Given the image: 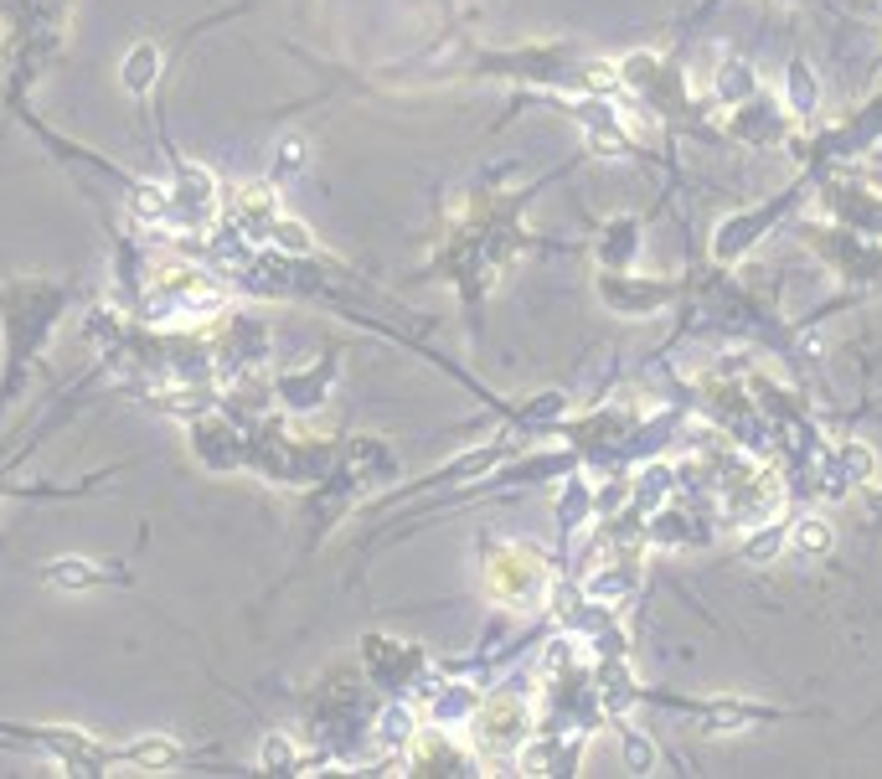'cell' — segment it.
Segmentation results:
<instances>
[{
  "label": "cell",
  "mask_w": 882,
  "mask_h": 779,
  "mask_svg": "<svg viewBox=\"0 0 882 779\" xmlns=\"http://www.w3.org/2000/svg\"><path fill=\"white\" fill-rule=\"evenodd\" d=\"M542 588H548V568H542L537 552H527V547H495V552H490L486 594L495 599V605L527 609V605L542 599Z\"/></svg>",
  "instance_id": "1"
},
{
  "label": "cell",
  "mask_w": 882,
  "mask_h": 779,
  "mask_svg": "<svg viewBox=\"0 0 882 779\" xmlns=\"http://www.w3.org/2000/svg\"><path fill=\"white\" fill-rule=\"evenodd\" d=\"M470 722H475V748H480V754H490V759L522 754L527 728H531L527 702L516 697V692H495V697H486L470 713Z\"/></svg>",
  "instance_id": "2"
},
{
  "label": "cell",
  "mask_w": 882,
  "mask_h": 779,
  "mask_svg": "<svg viewBox=\"0 0 882 779\" xmlns=\"http://www.w3.org/2000/svg\"><path fill=\"white\" fill-rule=\"evenodd\" d=\"M233 222L243 238L269 243V233H274V222H279V192L274 186H243L233 196Z\"/></svg>",
  "instance_id": "3"
},
{
  "label": "cell",
  "mask_w": 882,
  "mask_h": 779,
  "mask_svg": "<svg viewBox=\"0 0 882 779\" xmlns=\"http://www.w3.org/2000/svg\"><path fill=\"white\" fill-rule=\"evenodd\" d=\"M413 775H470V754H460L450 739H413Z\"/></svg>",
  "instance_id": "4"
},
{
  "label": "cell",
  "mask_w": 882,
  "mask_h": 779,
  "mask_svg": "<svg viewBox=\"0 0 882 779\" xmlns=\"http://www.w3.org/2000/svg\"><path fill=\"white\" fill-rule=\"evenodd\" d=\"M109 579H124V568L94 563V558H58V563H47V584L58 588H94V584H109Z\"/></svg>",
  "instance_id": "5"
},
{
  "label": "cell",
  "mask_w": 882,
  "mask_h": 779,
  "mask_svg": "<svg viewBox=\"0 0 882 779\" xmlns=\"http://www.w3.org/2000/svg\"><path fill=\"white\" fill-rule=\"evenodd\" d=\"M635 584H640V568L625 558L620 568H604V573H593V579L584 584V594H588V599H599V605H620V599H625Z\"/></svg>",
  "instance_id": "6"
},
{
  "label": "cell",
  "mask_w": 882,
  "mask_h": 779,
  "mask_svg": "<svg viewBox=\"0 0 882 779\" xmlns=\"http://www.w3.org/2000/svg\"><path fill=\"white\" fill-rule=\"evenodd\" d=\"M156 78H160V47L156 41H139L135 52L124 58V88L130 94H150Z\"/></svg>",
  "instance_id": "7"
},
{
  "label": "cell",
  "mask_w": 882,
  "mask_h": 779,
  "mask_svg": "<svg viewBox=\"0 0 882 779\" xmlns=\"http://www.w3.org/2000/svg\"><path fill=\"white\" fill-rule=\"evenodd\" d=\"M119 759L139 764V769H171V764H181V743L176 739H139V743H130V748H119Z\"/></svg>",
  "instance_id": "8"
},
{
  "label": "cell",
  "mask_w": 882,
  "mask_h": 779,
  "mask_svg": "<svg viewBox=\"0 0 882 779\" xmlns=\"http://www.w3.org/2000/svg\"><path fill=\"white\" fill-rule=\"evenodd\" d=\"M795 552L800 558H825L831 547H836V537H831V522H821V516H805V522H795Z\"/></svg>",
  "instance_id": "9"
},
{
  "label": "cell",
  "mask_w": 882,
  "mask_h": 779,
  "mask_svg": "<svg viewBox=\"0 0 882 779\" xmlns=\"http://www.w3.org/2000/svg\"><path fill=\"white\" fill-rule=\"evenodd\" d=\"M258 769H274V775H294V769H299V748H294L290 739L269 733V739L258 743Z\"/></svg>",
  "instance_id": "10"
},
{
  "label": "cell",
  "mask_w": 882,
  "mask_h": 779,
  "mask_svg": "<svg viewBox=\"0 0 882 779\" xmlns=\"http://www.w3.org/2000/svg\"><path fill=\"white\" fill-rule=\"evenodd\" d=\"M413 739H418V718H413V707H397V702H392L388 713H382V743H388V748H408Z\"/></svg>",
  "instance_id": "11"
},
{
  "label": "cell",
  "mask_w": 882,
  "mask_h": 779,
  "mask_svg": "<svg viewBox=\"0 0 882 779\" xmlns=\"http://www.w3.org/2000/svg\"><path fill=\"white\" fill-rule=\"evenodd\" d=\"M599 254H604L609 269H625L629 254H635V222H629V217L625 222H614V228H604V248H599Z\"/></svg>",
  "instance_id": "12"
},
{
  "label": "cell",
  "mask_w": 882,
  "mask_h": 779,
  "mask_svg": "<svg viewBox=\"0 0 882 779\" xmlns=\"http://www.w3.org/2000/svg\"><path fill=\"white\" fill-rule=\"evenodd\" d=\"M269 243L274 248H284V254H315V238H310V228L305 222H294V217H279L274 222V233H269Z\"/></svg>",
  "instance_id": "13"
},
{
  "label": "cell",
  "mask_w": 882,
  "mask_h": 779,
  "mask_svg": "<svg viewBox=\"0 0 882 779\" xmlns=\"http://www.w3.org/2000/svg\"><path fill=\"white\" fill-rule=\"evenodd\" d=\"M588 511H593V490L584 486V480H568V490H563V501H558V516H563V526H584Z\"/></svg>",
  "instance_id": "14"
},
{
  "label": "cell",
  "mask_w": 882,
  "mask_h": 779,
  "mask_svg": "<svg viewBox=\"0 0 882 779\" xmlns=\"http://www.w3.org/2000/svg\"><path fill=\"white\" fill-rule=\"evenodd\" d=\"M475 707H480V702H475L465 686H450V692L433 697V722H460V718H470Z\"/></svg>",
  "instance_id": "15"
},
{
  "label": "cell",
  "mask_w": 882,
  "mask_h": 779,
  "mask_svg": "<svg viewBox=\"0 0 882 779\" xmlns=\"http://www.w3.org/2000/svg\"><path fill=\"white\" fill-rule=\"evenodd\" d=\"M666 490H671V470L666 465H646V470H640V480L629 486V496H635L640 507H656Z\"/></svg>",
  "instance_id": "16"
},
{
  "label": "cell",
  "mask_w": 882,
  "mask_h": 779,
  "mask_svg": "<svg viewBox=\"0 0 882 779\" xmlns=\"http://www.w3.org/2000/svg\"><path fill=\"white\" fill-rule=\"evenodd\" d=\"M780 547H784V526L769 522L764 532H754V537L744 543V558H748V563H769V558H774Z\"/></svg>",
  "instance_id": "17"
},
{
  "label": "cell",
  "mask_w": 882,
  "mask_h": 779,
  "mask_svg": "<svg viewBox=\"0 0 882 779\" xmlns=\"http://www.w3.org/2000/svg\"><path fill=\"white\" fill-rule=\"evenodd\" d=\"M718 94H723V98H748V94H754V73H748L744 62H727L723 78H718Z\"/></svg>",
  "instance_id": "18"
},
{
  "label": "cell",
  "mask_w": 882,
  "mask_h": 779,
  "mask_svg": "<svg viewBox=\"0 0 882 779\" xmlns=\"http://www.w3.org/2000/svg\"><path fill=\"white\" fill-rule=\"evenodd\" d=\"M842 465L852 470V480H872L878 475V460L867 445H842Z\"/></svg>",
  "instance_id": "19"
},
{
  "label": "cell",
  "mask_w": 882,
  "mask_h": 779,
  "mask_svg": "<svg viewBox=\"0 0 882 779\" xmlns=\"http://www.w3.org/2000/svg\"><path fill=\"white\" fill-rule=\"evenodd\" d=\"M789 104H795L800 114H810V109H816V83H810V73H805L800 62L789 68Z\"/></svg>",
  "instance_id": "20"
},
{
  "label": "cell",
  "mask_w": 882,
  "mask_h": 779,
  "mask_svg": "<svg viewBox=\"0 0 882 779\" xmlns=\"http://www.w3.org/2000/svg\"><path fill=\"white\" fill-rule=\"evenodd\" d=\"M625 764L635 769V775H650V769H656V748H650V739L625 733Z\"/></svg>",
  "instance_id": "21"
},
{
  "label": "cell",
  "mask_w": 882,
  "mask_h": 779,
  "mask_svg": "<svg viewBox=\"0 0 882 779\" xmlns=\"http://www.w3.org/2000/svg\"><path fill=\"white\" fill-rule=\"evenodd\" d=\"M299 166H305V139H284V145H279V160H274V186L284 175L299 171Z\"/></svg>",
  "instance_id": "22"
},
{
  "label": "cell",
  "mask_w": 882,
  "mask_h": 779,
  "mask_svg": "<svg viewBox=\"0 0 882 779\" xmlns=\"http://www.w3.org/2000/svg\"><path fill=\"white\" fill-rule=\"evenodd\" d=\"M878 5H882V0H878Z\"/></svg>",
  "instance_id": "23"
}]
</instances>
